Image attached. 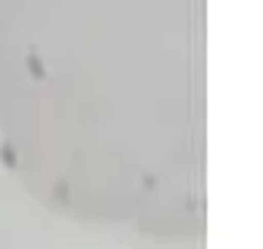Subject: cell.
Masks as SVG:
<instances>
[]
</instances>
